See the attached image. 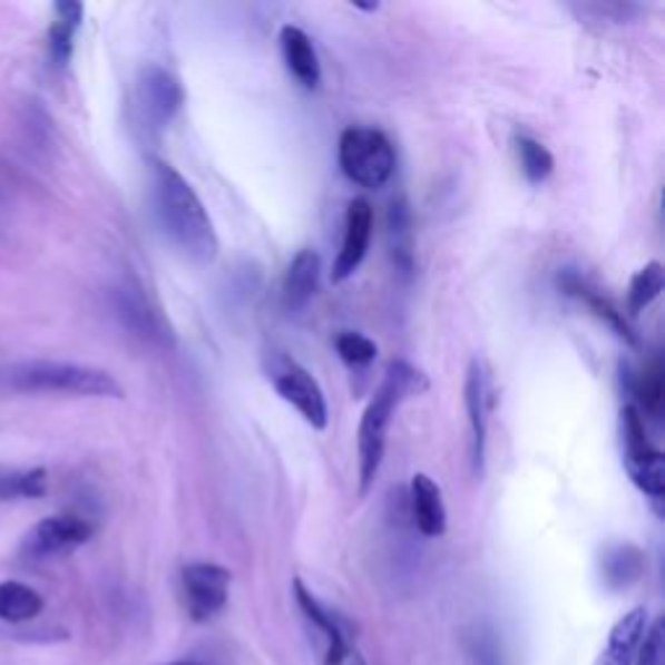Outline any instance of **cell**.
Here are the masks:
<instances>
[{
	"mask_svg": "<svg viewBox=\"0 0 665 665\" xmlns=\"http://www.w3.org/2000/svg\"><path fill=\"white\" fill-rule=\"evenodd\" d=\"M154 206L167 237L198 263H214L218 255V237L206 206L193 185L172 167L169 162L151 164Z\"/></svg>",
	"mask_w": 665,
	"mask_h": 665,
	"instance_id": "cell-1",
	"label": "cell"
},
{
	"mask_svg": "<svg viewBox=\"0 0 665 665\" xmlns=\"http://www.w3.org/2000/svg\"><path fill=\"white\" fill-rule=\"evenodd\" d=\"M0 388L16 393H62L76 398H125V390L107 370L74 362H13L0 366Z\"/></svg>",
	"mask_w": 665,
	"mask_h": 665,
	"instance_id": "cell-2",
	"label": "cell"
},
{
	"mask_svg": "<svg viewBox=\"0 0 665 665\" xmlns=\"http://www.w3.org/2000/svg\"><path fill=\"white\" fill-rule=\"evenodd\" d=\"M339 164L351 183L366 190H378L393 177L395 148L382 130L351 125L341 133Z\"/></svg>",
	"mask_w": 665,
	"mask_h": 665,
	"instance_id": "cell-3",
	"label": "cell"
},
{
	"mask_svg": "<svg viewBox=\"0 0 665 665\" xmlns=\"http://www.w3.org/2000/svg\"><path fill=\"white\" fill-rule=\"evenodd\" d=\"M622 432H624V460H627L629 479L635 487L651 499H663L665 495V460L663 452L647 440L645 417L637 405H627L622 411Z\"/></svg>",
	"mask_w": 665,
	"mask_h": 665,
	"instance_id": "cell-4",
	"label": "cell"
},
{
	"mask_svg": "<svg viewBox=\"0 0 665 665\" xmlns=\"http://www.w3.org/2000/svg\"><path fill=\"white\" fill-rule=\"evenodd\" d=\"M268 378L276 393L296 409L312 429L323 432L327 427V403L320 382L304 370L300 362L289 356H276L268 366Z\"/></svg>",
	"mask_w": 665,
	"mask_h": 665,
	"instance_id": "cell-5",
	"label": "cell"
},
{
	"mask_svg": "<svg viewBox=\"0 0 665 665\" xmlns=\"http://www.w3.org/2000/svg\"><path fill=\"white\" fill-rule=\"evenodd\" d=\"M398 405L401 403L380 385L370 405L364 409L362 421H359V491L362 495H366L378 481L382 458H385L388 429Z\"/></svg>",
	"mask_w": 665,
	"mask_h": 665,
	"instance_id": "cell-6",
	"label": "cell"
},
{
	"mask_svg": "<svg viewBox=\"0 0 665 665\" xmlns=\"http://www.w3.org/2000/svg\"><path fill=\"white\" fill-rule=\"evenodd\" d=\"M113 304L117 317L123 320V325L133 331L140 339L162 343V346H169L175 341V333H172V325L164 312L159 310L144 286L138 281L125 278L113 289Z\"/></svg>",
	"mask_w": 665,
	"mask_h": 665,
	"instance_id": "cell-7",
	"label": "cell"
},
{
	"mask_svg": "<svg viewBox=\"0 0 665 665\" xmlns=\"http://www.w3.org/2000/svg\"><path fill=\"white\" fill-rule=\"evenodd\" d=\"M232 573L214 561H195L183 569L185 612L195 624L211 622L229 600Z\"/></svg>",
	"mask_w": 665,
	"mask_h": 665,
	"instance_id": "cell-8",
	"label": "cell"
},
{
	"mask_svg": "<svg viewBox=\"0 0 665 665\" xmlns=\"http://www.w3.org/2000/svg\"><path fill=\"white\" fill-rule=\"evenodd\" d=\"M185 101L183 84L177 81L169 70L159 66H146L140 68L138 81H136V109L140 123L146 125L148 130H162L175 120Z\"/></svg>",
	"mask_w": 665,
	"mask_h": 665,
	"instance_id": "cell-9",
	"label": "cell"
},
{
	"mask_svg": "<svg viewBox=\"0 0 665 665\" xmlns=\"http://www.w3.org/2000/svg\"><path fill=\"white\" fill-rule=\"evenodd\" d=\"M94 536V526L81 515H52V518L39 520L23 538V557L29 559H50L60 557L89 544Z\"/></svg>",
	"mask_w": 665,
	"mask_h": 665,
	"instance_id": "cell-10",
	"label": "cell"
},
{
	"mask_svg": "<svg viewBox=\"0 0 665 665\" xmlns=\"http://www.w3.org/2000/svg\"><path fill=\"white\" fill-rule=\"evenodd\" d=\"M463 401H466V411H468V427H471L473 473L481 476L483 463H487L489 413H491V405H495V388H491L487 364H483V359H479V356L468 364Z\"/></svg>",
	"mask_w": 665,
	"mask_h": 665,
	"instance_id": "cell-11",
	"label": "cell"
},
{
	"mask_svg": "<svg viewBox=\"0 0 665 665\" xmlns=\"http://www.w3.org/2000/svg\"><path fill=\"white\" fill-rule=\"evenodd\" d=\"M372 229H374L372 203L366 198H354L346 208L343 242L331 271L333 284H343V281L351 278L359 271V265H362L366 257V250H370Z\"/></svg>",
	"mask_w": 665,
	"mask_h": 665,
	"instance_id": "cell-12",
	"label": "cell"
},
{
	"mask_svg": "<svg viewBox=\"0 0 665 665\" xmlns=\"http://www.w3.org/2000/svg\"><path fill=\"white\" fill-rule=\"evenodd\" d=\"M294 588V598H296V606H300V612L304 614V619H307L320 637H323L325 643V655H323V665H343L349 658V643H346V635H343V624L339 622V616H335L331 608H325L320 600L312 596V590L304 585L300 577H294L292 583Z\"/></svg>",
	"mask_w": 665,
	"mask_h": 665,
	"instance_id": "cell-13",
	"label": "cell"
},
{
	"mask_svg": "<svg viewBox=\"0 0 665 665\" xmlns=\"http://www.w3.org/2000/svg\"><path fill=\"white\" fill-rule=\"evenodd\" d=\"M559 286L565 289V294L575 296V300H580L585 307H588L593 315L600 320V323L612 327V331L619 335L622 341H627V343H632V346H635L637 335H635V331H632L629 320L624 317V312L616 307V304L608 300V296H604V292H598V289L593 286L588 278H583L577 271H565L559 276Z\"/></svg>",
	"mask_w": 665,
	"mask_h": 665,
	"instance_id": "cell-14",
	"label": "cell"
},
{
	"mask_svg": "<svg viewBox=\"0 0 665 665\" xmlns=\"http://www.w3.org/2000/svg\"><path fill=\"white\" fill-rule=\"evenodd\" d=\"M411 515L421 536L440 538L448 530V510H444L442 489L427 473H417L411 479Z\"/></svg>",
	"mask_w": 665,
	"mask_h": 665,
	"instance_id": "cell-15",
	"label": "cell"
},
{
	"mask_svg": "<svg viewBox=\"0 0 665 665\" xmlns=\"http://www.w3.org/2000/svg\"><path fill=\"white\" fill-rule=\"evenodd\" d=\"M281 52H284V62L296 81L304 89H317L323 70H320V58L315 45H312L310 35L300 27H281Z\"/></svg>",
	"mask_w": 665,
	"mask_h": 665,
	"instance_id": "cell-16",
	"label": "cell"
},
{
	"mask_svg": "<svg viewBox=\"0 0 665 665\" xmlns=\"http://www.w3.org/2000/svg\"><path fill=\"white\" fill-rule=\"evenodd\" d=\"M647 632V612L643 606L632 608L614 624L608 643L596 665H635L637 647Z\"/></svg>",
	"mask_w": 665,
	"mask_h": 665,
	"instance_id": "cell-17",
	"label": "cell"
},
{
	"mask_svg": "<svg viewBox=\"0 0 665 665\" xmlns=\"http://www.w3.org/2000/svg\"><path fill=\"white\" fill-rule=\"evenodd\" d=\"M55 19L47 31V47H50V60L55 68H66L70 55H74V39L84 23V6L78 0H60L55 3Z\"/></svg>",
	"mask_w": 665,
	"mask_h": 665,
	"instance_id": "cell-18",
	"label": "cell"
},
{
	"mask_svg": "<svg viewBox=\"0 0 665 665\" xmlns=\"http://www.w3.org/2000/svg\"><path fill=\"white\" fill-rule=\"evenodd\" d=\"M320 281V255L315 250H300L289 263L284 278V304L286 310H302L315 294Z\"/></svg>",
	"mask_w": 665,
	"mask_h": 665,
	"instance_id": "cell-19",
	"label": "cell"
},
{
	"mask_svg": "<svg viewBox=\"0 0 665 665\" xmlns=\"http://www.w3.org/2000/svg\"><path fill=\"white\" fill-rule=\"evenodd\" d=\"M645 573V554L632 544L612 546L604 554V580L612 590H627Z\"/></svg>",
	"mask_w": 665,
	"mask_h": 665,
	"instance_id": "cell-20",
	"label": "cell"
},
{
	"mask_svg": "<svg viewBox=\"0 0 665 665\" xmlns=\"http://www.w3.org/2000/svg\"><path fill=\"white\" fill-rule=\"evenodd\" d=\"M45 612V598L29 585L6 580L0 583V622L21 624L37 619Z\"/></svg>",
	"mask_w": 665,
	"mask_h": 665,
	"instance_id": "cell-21",
	"label": "cell"
},
{
	"mask_svg": "<svg viewBox=\"0 0 665 665\" xmlns=\"http://www.w3.org/2000/svg\"><path fill=\"white\" fill-rule=\"evenodd\" d=\"M663 286H665L663 265L658 261H651L647 265H643V268H639L629 281V292H627L629 315L635 317L639 312L651 307V304L661 296Z\"/></svg>",
	"mask_w": 665,
	"mask_h": 665,
	"instance_id": "cell-22",
	"label": "cell"
},
{
	"mask_svg": "<svg viewBox=\"0 0 665 665\" xmlns=\"http://www.w3.org/2000/svg\"><path fill=\"white\" fill-rule=\"evenodd\" d=\"M515 151H518L522 175H526L528 183L541 185L544 179L551 177L554 154L541 144V140L528 136V133H518V136H515Z\"/></svg>",
	"mask_w": 665,
	"mask_h": 665,
	"instance_id": "cell-23",
	"label": "cell"
},
{
	"mask_svg": "<svg viewBox=\"0 0 665 665\" xmlns=\"http://www.w3.org/2000/svg\"><path fill=\"white\" fill-rule=\"evenodd\" d=\"M382 388H385L398 403H403L409 401V398L427 393L429 380L424 372L417 370V366L409 362H390L385 370V380H382Z\"/></svg>",
	"mask_w": 665,
	"mask_h": 665,
	"instance_id": "cell-24",
	"label": "cell"
},
{
	"mask_svg": "<svg viewBox=\"0 0 665 665\" xmlns=\"http://www.w3.org/2000/svg\"><path fill=\"white\" fill-rule=\"evenodd\" d=\"M47 491V471L45 468H31V471H0V502L8 499H37Z\"/></svg>",
	"mask_w": 665,
	"mask_h": 665,
	"instance_id": "cell-25",
	"label": "cell"
},
{
	"mask_svg": "<svg viewBox=\"0 0 665 665\" xmlns=\"http://www.w3.org/2000/svg\"><path fill=\"white\" fill-rule=\"evenodd\" d=\"M333 346L349 366H366L378 359V343L356 331H341L335 335Z\"/></svg>",
	"mask_w": 665,
	"mask_h": 665,
	"instance_id": "cell-26",
	"label": "cell"
},
{
	"mask_svg": "<svg viewBox=\"0 0 665 665\" xmlns=\"http://www.w3.org/2000/svg\"><path fill=\"white\" fill-rule=\"evenodd\" d=\"M637 398H639V403H643L645 411H651L658 417L663 409V370L658 362H655L653 366H647V370L643 372V378H639Z\"/></svg>",
	"mask_w": 665,
	"mask_h": 665,
	"instance_id": "cell-27",
	"label": "cell"
},
{
	"mask_svg": "<svg viewBox=\"0 0 665 665\" xmlns=\"http://www.w3.org/2000/svg\"><path fill=\"white\" fill-rule=\"evenodd\" d=\"M635 665H665V629L663 619L653 624L651 629L645 632L643 643L637 647Z\"/></svg>",
	"mask_w": 665,
	"mask_h": 665,
	"instance_id": "cell-28",
	"label": "cell"
},
{
	"mask_svg": "<svg viewBox=\"0 0 665 665\" xmlns=\"http://www.w3.org/2000/svg\"><path fill=\"white\" fill-rule=\"evenodd\" d=\"M390 232H393V239H395L398 261H401L405 268H409V263H411V250H409L411 232H409V214H405L403 203H393V211H390Z\"/></svg>",
	"mask_w": 665,
	"mask_h": 665,
	"instance_id": "cell-29",
	"label": "cell"
},
{
	"mask_svg": "<svg viewBox=\"0 0 665 665\" xmlns=\"http://www.w3.org/2000/svg\"><path fill=\"white\" fill-rule=\"evenodd\" d=\"M471 655L476 665H505L502 647H499L497 637L491 632H479L471 639Z\"/></svg>",
	"mask_w": 665,
	"mask_h": 665,
	"instance_id": "cell-30",
	"label": "cell"
},
{
	"mask_svg": "<svg viewBox=\"0 0 665 665\" xmlns=\"http://www.w3.org/2000/svg\"><path fill=\"white\" fill-rule=\"evenodd\" d=\"M164 665H208L203 661H195V658H185V661H175V663H164Z\"/></svg>",
	"mask_w": 665,
	"mask_h": 665,
	"instance_id": "cell-31",
	"label": "cell"
},
{
	"mask_svg": "<svg viewBox=\"0 0 665 665\" xmlns=\"http://www.w3.org/2000/svg\"><path fill=\"white\" fill-rule=\"evenodd\" d=\"M356 665H366V663L364 661H356Z\"/></svg>",
	"mask_w": 665,
	"mask_h": 665,
	"instance_id": "cell-32",
	"label": "cell"
}]
</instances>
